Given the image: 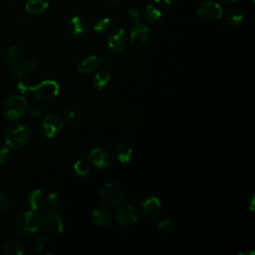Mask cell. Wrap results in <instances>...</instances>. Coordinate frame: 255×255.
Segmentation results:
<instances>
[{
    "instance_id": "6da1fadb",
    "label": "cell",
    "mask_w": 255,
    "mask_h": 255,
    "mask_svg": "<svg viewBox=\"0 0 255 255\" xmlns=\"http://www.w3.org/2000/svg\"><path fill=\"white\" fill-rule=\"evenodd\" d=\"M32 136L30 127L24 123L14 122L4 130V141L11 149H19L25 146Z\"/></svg>"
},
{
    "instance_id": "7a4b0ae2",
    "label": "cell",
    "mask_w": 255,
    "mask_h": 255,
    "mask_svg": "<svg viewBox=\"0 0 255 255\" xmlns=\"http://www.w3.org/2000/svg\"><path fill=\"white\" fill-rule=\"evenodd\" d=\"M42 225V219L36 210H27L18 215L15 220V230L21 236H31L37 233Z\"/></svg>"
},
{
    "instance_id": "3957f363",
    "label": "cell",
    "mask_w": 255,
    "mask_h": 255,
    "mask_svg": "<svg viewBox=\"0 0 255 255\" xmlns=\"http://www.w3.org/2000/svg\"><path fill=\"white\" fill-rule=\"evenodd\" d=\"M28 106L24 97L20 95L9 96L3 103V115L8 121L16 122L27 113Z\"/></svg>"
},
{
    "instance_id": "277c9868",
    "label": "cell",
    "mask_w": 255,
    "mask_h": 255,
    "mask_svg": "<svg viewBox=\"0 0 255 255\" xmlns=\"http://www.w3.org/2000/svg\"><path fill=\"white\" fill-rule=\"evenodd\" d=\"M101 202L106 207H116L124 200L122 187L115 181L107 182L100 191Z\"/></svg>"
},
{
    "instance_id": "5b68a950",
    "label": "cell",
    "mask_w": 255,
    "mask_h": 255,
    "mask_svg": "<svg viewBox=\"0 0 255 255\" xmlns=\"http://www.w3.org/2000/svg\"><path fill=\"white\" fill-rule=\"evenodd\" d=\"M31 92L36 100L40 102H49L59 95L60 86L53 80H44L35 87H32Z\"/></svg>"
},
{
    "instance_id": "8992f818",
    "label": "cell",
    "mask_w": 255,
    "mask_h": 255,
    "mask_svg": "<svg viewBox=\"0 0 255 255\" xmlns=\"http://www.w3.org/2000/svg\"><path fill=\"white\" fill-rule=\"evenodd\" d=\"M222 8L215 1H204L196 9V15L204 22H215L222 16Z\"/></svg>"
},
{
    "instance_id": "52a82bcc",
    "label": "cell",
    "mask_w": 255,
    "mask_h": 255,
    "mask_svg": "<svg viewBox=\"0 0 255 255\" xmlns=\"http://www.w3.org/2000/svg\"><path fill=\"white\" fill-rule=\"evenodd\" d=\"M64 121L56 114H49L44 117L41 122V132L48 138L55 137L63 128Z\"/></svg>"
},
{
    "instance_id": "ba28073f",
    "label": "cell",
    "mask_w": 255,
    "mask_h": 255,
    "mask_svg": "<svg viewBox=\"0 0 255 255\" xmlns=\"http://www.w3.org/2000/svg\"><path fill=\"white\" fill-rule=\"evenodd\" d=\"M114 218L120 225H132L138 220V212L130 204L125 203L116 208L114 212Z\"/></svg>"
},
{
    "instance_id": "9c48e42d",
    "label": "cell",
    "mask_w": 255,
    "mask_h": 255,
    "mask_svg": "<svg viewBox=\"0 0 255 255\" xmlns=\"http://www.w3.org/2000/svg\"><path fill=\"white\" fill-rule=\"evenodd\" d=\"M108 48L115 54H122L128 46V39L125 31L120 27H114L107 39Z\"/></svg>"
},
{
    "instance_id": "30bf717a",
    "label": "cell",
    "mask_w": 255,
    "mask_h": 255,
    "mask_svg": "<svg viewBox=\"0 0 255 255\" xmlns=\"http://www.w3.org/2000/svg\"><path fill=\"white\" fill-rule=\"evenodd\" d=\"M150 38L148 27L143 23H136L131 29L129 42L134 48H141L145 46Z\"/></svg>"
},
{
    "instance_id": "8fae6325",
    "label": "cell",
    "mask_w": 255,
    "mask_h": 255,
    "mask_svg": "<svg viewBox=\"0 0 255 255\" xmlns=\"http://www.w3.org/2000/svg\"><path fill=\"white\" fill-rule=\"evenodd\" d=\"M43 224L46 230L52 234H60L64 230V220L56 209H50L43 218Z\"/></svg>"
},
{
    "instance_id": "7c38bea8",
    "label": "cell",
    "mask_w": 255,
    "mask_h": 255,
    "mask_svg": "<svg viewBox=\"0 0 255 255\" xmlns=\"http://www.w3.org/2000/svg\"><path fill=\"white\" fill-rule=\"evenodd\" d=\"M88 161L98 168H107L112 163V156L106 148L96 147L88 154Z\"/></svg>"
},
{
    "instance_id": "4fadbf2b",
    "label": "cell",
    "mask_w": 255,
    "mask_h": 255,
    "mask_svg": "<svg viewBox=\"0 0 255 255\" xmlns=\"http://www.w3.org/2000/svg\"><path fill=\"white\" fill-rule=\"evenodd\" d=\"M69 31L73 38L77 40L84 39L89 31L87 21L81 16H75L71 19L69 24Z\"/></svg>"
},
{
    "instance_id": "5bb4252c",
    "label": "cell",
    "mask_w": 255,
    "mask_h": 255,
    "mask_svg": "<svg viewBox=\"0 0 255 255\" xmlns=\"http://www.w3.org/2000/svg\"><path fill=\"white\" fill-rule=\"evenodd\" d=\"M105 61L104 57H98L95 55H89L82 58L77 64V70L82 74H90L95 71L101 63Z\"/></svg>"
},
{
    "instance_id": "9a60e30c",
    "label": "cell",
    "mask_w": 255,
    "mask_h": 255,
    "mask_svg": "<svg viewBox=\"0 0 255 255\" xmlns=\"http://www.w3.org/2000/svg\"><path fill=\"white\" fill-rule=\"evenodd\" d=\"M0 250L5 255H22L25 253L23 243L12 238L3 240L0 244Z\"/></svg>"
},
{
    "instance_id": "2e32d148",
    "label": "cell",
    "mask_w": 255,
    "mask_h": 255,
    "mask_svg": "<svg viewBox=\"0 0 255 255\" xmlns=\"http://www.w3.org/2000/svg\"><path fill=\"white\" fill-rule=\"evenodd\" d=\"M113 215L112 213L103 207L96 208L91 213V221L93 224L100 226V227H106L109 226L112 223Z\"/></svg>"
},
{
    "instance_id": "e0dca14e",
    "label": "cell",
    "mask_w": 255,
    "mask_h": 255,
    "mask_svg": "<svg viewBox=\"0 0 255 255\" xmlns=\"http://www.w3.org/2000/svg\"><path fill=\"white\" fill-rule=\"evenodd\" d=\"M141 209L144 215L156 217L161 211V202L156 196H149L141 203Z\"/></svg>"
},
{
    "instance_id": "ac0fdd59",
    "label": "cell",
    "mask_w": 255,
    "mask_h": 255,
    "mask_svg": "<svg viewBox=\"0 0 255 255\" xmlns=\"http://www.w3.org/2000/svg\"><path fill=\"white\" fill-rule=\"evenodd\" d=\"M27 202L32 210L38 211L46 204V195L41 189H34L29 193Z\"/></svg>"
},
{
    "instance_id": "d6986e66",
    "label": "cell",
    "mask_w": 255,
    "mask_h": 255,
    "mask_svg": "<svg viewBox=\"0 0 255 255\" xmlns=\"http://www.w3.org/2000/svg\"><path fill=\"white\" fill-rule=\"evenodd\" d=\"M6 61L10 67L24 62V52L19 46H11L6 53Z\"/></svg>"
},
{
    "instance_id": "ffe728a7",
    "label": "cell",
    "mask_w": 255,
    "mask_h": 255,
    "mask_svg": "<svg viewBox=\"0 0 255 255\" xmlns=\"http://www.w3.org/2000/svg\"><path fill=\"white\" fill-rule=\"evenodd\" d=\"M116 154L120 162L127 164L132 157V148L127 142H121L116 147Z\"/></svg>"
},
{
    "instance_id": "44dd1931",
    "label": "cell",
    "mask_w": 255,
    "mask_h": 255,
    "mask_svg": "<svg viewBox=\"0 0 255 255\" xmlns=\"http://www.w3.org/2000/svg\"><path fill=\"white\" fill-rule=\"evenodd\" d=\"M111 80V73L109 70L107 69H103L98 71L93 79V86L99 90V91H103L106 86L109 84Z\"/></svg>"
},
{
    "instance_id": "7402d4cb",
    "label": "cell",
    "mask_w": 255,
    "mask_h": 255,
    "mask_svg": "<svg viewBox=\"0 0 255 255\" xmlns=\"http://www.w3.org/2000/svg\"><path fill=\"white\" fill-rule=\"evenodd\" d=\"M49 7L46 0H28L25 4V10L30 14H43Z\"/></svg>"
},
{
    "instance_id": "603a6c76",
    "label": "cell",
    "mask_w": 255,
    "mask_h": 255,
    "mask_svg": "<svg viewBox=\"0 0 255 255\" xmlns=\"http://www.w3.org/2000/svg\"><path fill=\"white\" fill-rule=\"evenodd\" d=\"M113 27H114V23L112 19H110L109 17H101L95 21L93 29L98 34H104L111 31Z\"/></svg>"
},
{
    "instance_id": "cb8c5ba5",
    "label": "cell",
    "mask_w": 255,
    "mask_h": 255,
    "mask_svg": "<svg viewBox=\"0 0 255 255\" xmlns=\"http://www.w3.org/2000/svg\"><path fill=\"white\" fill-rule=\"evenodd\" d=\"M161 17V12L153 5H147L142 12V18L150 24L156 23Z\"/></svg>"
},
{
    "instance_id": "d4e9b609",
    "label": "cell",
    "mask_w": 255,
    "mask_h": 255,
    "mask_svg": "<svg viewBox=\"0 0 255 255\" xmlns=\"http://www.w3.org/2000/svg\"><path fill=\"white\" fill-rule=\"evenodd\" d=\"M73 169H74V173L76 174V176H78L80 178H84V177L88 176L91 171L89 162L84 159H80V160L76 161Z\"/></svg>"
},
{
    "instance_id": "484cf974",
    "label": "cell",
    "mask_w": 255,
    "mask_h": 255,
    "mask_svg": "<svg viewBox=\"0 0 255 255\" xmlns=\"http://www.w3.org/2000/svg\"><path fill=\"white\" fill-rule=\"evenodd\" d=\"M244 19V15L242 11L238 9H231L225 15V21L230 26L239 25Z\"/></svg>"
},
{
    "instance_id": "4316f807",
    "label": "cell",
    "mask_w": 255,
    "mask_h": 255,
    "mask_svg": "<svg viewBox=\"0 0 255 255\" xmlns=\"http://www.w3.org/2000/svg\"><path fill=\"white\" fill-rule=\"evenodd\" d=\"M48 241L47 235L45 233H35V236L33 238V249L36 251H41L44 249V247L46 246Z\"/></svg>"
},
{
    "instance_id": "83f0119b",
    "label": "cell",
    "mask_w": 255,
    "mask_h": 255,
    "mask_svg": "<svg viewBox=\"0 0 255 255\" xmlns=\"http://www.w3.org/2000/svg\"><path fill=\"white\" fill-rule=\"evenodd\" d=\"M157 228L160 231V233L164 235H169L173 231V224L169 219H163L158 222Z\"/></svg>"
},
{
    "instance_id": "f1b7e54d",
    "label": "cell",
    "mask_w": 255,
    "mask_h": 255,
    "mask_svg": "<svg viewBox=\"0 0 255 255\" xmlns=\"http://www.w3.org/2000/svg\"><path fill=\"white\" fill-rule=\"evenodd\" d=\"M46 203L50 206L51 209H57L61 204V198L58 193L51 192L46 197Z\"/></svg>"
},
{
    "instance_id": "f546056e",
    "label": "cell",
    "mask_w": 255,
    "mask_h": 255,
    "mask_svg": "<svg viewBox=\"0 0 255 255\" xmlns=\"http://www.w3.org/2000/svg\"><path fill=\"white\" fill-rule=\"evenodd\" d=\"M27 68L25 67L24 63H21V64H18L16 65L15 67H13V76L17 79H22L24 78L26 75H27Z\"/></svg>"
},
{
    "instance_id": "4dcf8cb0",
    "label": "cell",
    "mask_w": 255,
    "mask_h": 255,
    "mask_svg": "<svg viewBox=\"0 0 255 255\" xmlns=\"http://www.w3.org/2000/svg\"><path fill=\"white\" fill-rule=\"evenodd\" d=\"M27 113L32 118H39L43 114V108L40 105H38V104H33L31 106H28Z\"/></svg>"
},
{
    "instance_id": "1f68e13d",
    "label": "cell",
    "mask_w": 255,
    "mask_h": 255,
    "mask_svg": "<svg viewBox=\"0 0 255 255\" xmlns=\"http://www.w3.org/2000/svg\"><path fill=\"white\" fill-rule=\"evenodd\" d=\"M11 157V148L6 146L0 147V164H5Z\"/></svg>"
},
{
    "instance_id": "d6a6232c",
    "label": "cell",
    "mask_w": 255,
    "mask_h": 255,
    "mask_svg": "<svg viewBox=\"0 0 255 255\" xmlns=\"http://www.w3.org/2000/svg\"><path fill=\"white\" fill-rule=\"evenodd\" d=\"M128 18L131 23H138V19H139V10L135 7H129L128 9Z\"/></svg>"
},
{
    "instance_id": "836d02e7",
    "label": "cell",
    "mask_w": 255,
    "mask_h": 255,
    "mask_svg": "<svg viewBox=\"0 0 255 255\" xmlns=\"http://www.w3.org/2000/svg\"><path fill=\"white\" fill-rule=\"evenodd\" d=\"M9 205H10V198L6 193L0 191V212H3L6 209H8Z\"/></svg>"
},
{
    "instance_id": "e575fe53",
    "label": "cell",
    "mask_w": 255,
    "mask_h": 255,
    "mask_svg": "<svg viewBox=\"0 0 255 255\" xmlns=\"http://www.w3.org/2000/svg\"><path fill=\"white\" fill-rule=\"evenodd\" d=\"M76 119H77V115L74 111H71V110L67 111L64 115V122H66L68 124L74 123L76 121Z\"/></svg>"
},
{
    "instance_id": "d590c367",
    "label": "cell",
    "mask_w": 255,
    "mask_h": 255,
    "mask_svg": "<svg viewBox=\"0 0 255 255\" xmlns=\"http://www.w3.org/2000/svg\"><path fill=\"white\" fill-rule=\"evenodd\" d=\"M23 63H24V65H25V67L27 68L28 71H33V70H35V69L37 68V65H38V62H37L35 59H33V58L27 59V60H25Z\"/></svg>"
},
{
    "instance_id": "8d00e7d4",
    "label": "cell",
    "mask_w": 255,
    "mask_h": 255,
    "mask_svg": "<svg viewBox=\"0 0 255 255\" xmlns=\"http://www.w3.org/2000/svg\"><path fill=\"white\" fill-rule=\"evenodd\" d=\"M254 201H255V196H254V194H252L247 201V206L250 209V211L254 210Z\"/></svg>"
},
{
    "instance_id": "74e56055",
    "label": "cell",
    "mask_w": 255,
    "mask_h": 255,
    "mask_svg": "<svg viewBox=\"0 0 255 255\" xmlns=\"http://www.w3.org/2000/svg\"><path fill=\"white\" fill-rule=\"evenodd\" d=\"M153 1H155V2H157V3L165 4V5H169V4L172 2V0H153Z\"/></svg>"
},
{
    "instance_id": "f35d334b",
    "label": "cell",
    "mask_w": 255,
    "mask_h": 255,
    "mask_svg": "<svg viewBox=\"0 0 255 255\" xmlns=\"http://www.w3.org/2000/svg\"><path fill=\"white\" fill-rule=\"evenodd\" d=\"M218 1H220L221 3H224V4H231V3L236 2V0H218Z\"/></svg>"
},
{
    "instance_id": "ab89813d",
    "label": "cell",
    "mask_w": 255,
    "mask_h": 255,
    "mask_svg": "<svg viewBox=\"0 0 255 255\" xmlns=\"http://www.w3.org/2000/svg\"><path fill=\"white\" fill-rule=\"evenodd\" d=\"M122 1H123V0H110L111 4H113V5H118V4H120Z\"/></svg>"
}]
</instances>
